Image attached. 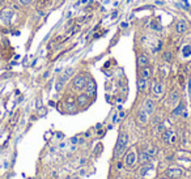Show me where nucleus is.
<instances>
[{"instance_id": "nucleus-1", "label": "nucleus", "mask_w": 191, "mask_h": 179, "mask_svg": "<svg viewBox=\"0 0 191 179\" xmlns=\"http://www.w3.org/2000/svg\"><path fill=\"white\" fill-rule=\"evenodd\" d=\"M127 145H128V135L126 132H120L117 140V145L114 149V157L115 158H120L127 150Z\"/></svg>"}, {"instance_id": "nucleus-2", "label": "nucleus", "mask_w": 191, "mask_h": 179, "mask_svg": "<svg viewBox=\"0 0 191 179\" xmlns=\"http://www.w3.org/2000/svg\"><path fill=\"white\" fill-rule=\"evenodd\" d=\"M85 93L89 96V98H94L97 94V84L93 79H88L85 85Z\"/></svg>"}, {"instance_id": "nucleus-3", "label": "nucleus", "mask_w": 191, "mask_h": 179, "mask_svg": "<svg viewBox=\"0 0 191 179\" xmlns=\"http://www.w3.org/2000/svg\"><path fill=\"white\" fill-rule=\"evenodd\" d=\"M162 141L165 144H174L177 141V135L172 130H165L162 132Z\"/></svg>"}, {"instance_id": "nucleus-4", "label": "nucleus", "mask_w": 191, "mask_h": 179, "mask_svg": "<svg viewBox=\"0 0 191 179\" xmlns=\"http://www.w3.org/2000/svg\"><path fill=\"white\" fill-rule=\"evenodd\" d=\"M86 77L84 76V75H79V76L75 77V80H74V84H72V86H74V89L75 90H81V89H84L85 88V85H86Z\"/></svg>"}, {"instance_id": "nucleus-5", "label": "nucleus", "mask_w": 191, "mask_h": 179, "mask_svg": "<svg viewBox=\"0 0 191 179\" xmlns=\"http://www.w3.org/2000/svg\"><path fill=\"white\" fill-rule=\"evenodd\" d=\"M181 94H179V92L177 90H173L172 93L169 94V98H168V106L169 107H174V106H177L179 102H181Z\"/></svg>"}, {"instance_id": "nucleus-6", "label": "nucleus", "mask_w": 191, "mask_h": 179, "mask_svg": "<svg viewBox=\"0 0 191 179\" xmlns=\"http://www.w3.org/2000/svg\"><path fill=\"white\" fill-rule=\"evenodd\" d=\"M175 32L178 33V34H183V33L187 32V29H189V24H187L186 20H183V18H181V20H178L175 22Z\"/></svg>"}, {"instance_id": "nucleus-7", "label": "nucleus", "mask_w": 191, "mask_h": 179, "mask_svg": "<svg viewBox=\"0 0 191 179\" xmlns=\"http://www.w3.org/2000/svg\"><path fill=\"white\" fill-rule=\"evenodd\" d=\"M164 93V85L158 80H154L152 84V94L154 97H160Z\"/></svg>"}, {"instance_id": "nucleus-8", "label": "nucleus", "mask_w": 191, "mask_h": 179, "mask_svg": "<svg viewBox=\"0 0 191 179\" xmlns=\"http://www.w3.org/2000/svg\"><path fill=\"white\" fill-rule=\"evenodd\" d=\"M125 166L126 167H134V165H135V162H136V153L135 152H130V153H127L126 154V157H125Z\"/></svg>"}, {"instance_id": "nucleus-9", "label": "nucleus", "mask_w": 191, "mask_h": 179, "mask_svg": "<svg viewBox=\"0 0 191 179\" xmlns=\"http://www.w3.org/2000/svg\"><path fill=\"white\" fill-rule=\"evenodd\" d=\"M148 116L149 115H148V114L141 109V110H139V113H137V115H136V122L139 123L140 125L144 127V125L148 123Z\"/></svg>"}, {"instance_id": "nucleus-10", "label": "nucleus", "mask_w": 191, "mask_h": 179, "mask_svg": "<svg viewBox=\"0 0 191 179\" xmlns=\"http://www.w3.org/2000/svg\"><path fill=\"white\" fill-rule=\"evenodd\" d=\"M143 110L148 114V115H152L154 113V102L152 99H145L144 101V105H143Z\"/></svg>"}, {"instance_id": "nucleus-11", "label": "nucleus", "mask_w": 191, "mask_h": 179, "mask_svg": "<svg viewBox=\"0 0 191 179\" xmlns=\"http://www.w3.org/2000/svg\"><path fill=\"white\" fill-rule=\"evenodd\" d=\"M165 174L169 178H179L182 175V170L179 169V167H169Z\"/></svg>"}, {"instance_id": "nucleus-12", "label": "nucleus", "mask_w": 191, "mask_h": 179, "mask_svg": "<svg viewBox=\"0 0 191 179\" xmlns=\"http://www.w3.org/2000/svg\"><path fill=\"white\" fill-rule=\"evenodd\" d=\"M137 66H139L140 68H144V67L149 66V58L145 54H140L139 56H137Z\"/></svg>"}, {"instance_id": "nucleus-13", "label": "nucleus", "mask_w": 191, "mask_h": 179, "mask_svg": "<svg viewBox=\"0 0 191 179\" xmlns=\"http://www.w3.org/2000/svg\"><path fill=\"white\" fill-rule=\"evenodd\" d=\"M140 77H143V79H145V80H149L151 77H152V68H151L149 66L141 68V71H140Z\"/></svg>"}, {"instance_id": "nucleus-14", "label": "nucleus", "mask_w": 191, "mask_h": 179, "mask_svg": "<svg viewBox=\"0 0 191 179\" xmlns=\"http://www.w3.org/2000/svg\"><path fill=\"white\" fill-rule=\"evenodd\" d=\"M89 103V96L88 94H80V96L77 97V105L80 106V107H85L86 105Z\"/></svg>"}, {"instance_id": "nucleus-15", "label": "nucleus", "mask_w": 191, "mask_h": 179, "mask_svg": "<svg viewBox=\"0 0 191 179\" xmlns=\"http://www.w3.org/2000/svg\"><path fill=\"white\" fill-rule=\"evenodd\" d=\"M147 81H148V80L143 79V77L137 79V90H139L140 93H144V92H145V89H147V86H148V82H147Z\"/></svg>"}, {"instance_id": "nucleus-16", "label": "nucleus", "mask_w": 191, "mask_h": 179, "mask_svg": "<svg viewBox=\"0 0 191 179\" xmlns=\"http://www.w3.org/2000/svg\"><path fill=\"white\" fill-rule=\"evenodd\" d=\"M0 17L3 18V21H4L5 24H9L11 18L13 17V12H12V11H4V12L1 13V16H0Z\"/></svg>"}, {"instance_id": "nucleus-17", "label": "nucleus", "mask_w": 191, "mask_h": 179, "mask_svg": "<svg viewBox=\"0 0 191 179\" xmlns=\"http://www.w3.org/2000/svg\"><path fill=\"white\" fill-rule=\"evenodd\" d=\"M183 113H185V105L182 102H179L178 105H177V107L173 110V115L179 116V115H182Z\"/></svg>"}, {"instance_id": "nucleus-18", "label": "nucleus", "mask_w": 191, "mask_h": 179, "mask_svg": "<svg viewBox=\"0 0 191 179\" xmlns=\"http://www.w3.org/2000/svg\"><path fill=\"white\" fill-rule=\"evenodd\" d=\"M74 72H75V69H74V68H67L66 71H64V73L60 76V79L67 82V80H68V79H71V76H72V75H74Z\"/></svg>"}, {"instance_id": "nucleus-19", "label": "nucleus", "mask_w": 191, "mask_h": 179, "mask_svg": "<svg viewBox=\"0 0 191 179\" xmlns=\"http://www.w3.org/2000/svg\"><path fill=\"white\" fill-rule=\"evenodd\" d=\"M151 159H152V157H151L149 154H148L147 152H141L139 154V162H141V163H144V162H148V161H151Z\"/></svg>"}, {"instance_id": "nucleus-20", "label": "nucleus", "mask_w": 191, "mask_h": 179, "mask_svg": "<svg viewBox=\"0 0 191 179\" xmlns=\"http://www.w3.org/2000/svg\"><path fill=\"white\" fill-rule=\"evenodd\" d=\"M64 84H66V81H63L59 77V79L57 80V82H55V89H57V92H62L64 88Z\"/></svg>"}, {"instance_id": "nucleus-21", "label": "nucleus", "mask_w": 191, "mask_h": 179, "mask_svg": "<svg viewBox=\"0 0 191 179\" xmlns=\"http://www.w3.org/2000/svg\"><path fill=\"white\" fill-rule=\"evenodd\" d=\"M182 54H183L185 58H190L191 56V46H190V44H186V46L183 47V50H182Z\"/></svg>"}, {"instance_id": "nucleus-22", "label": "nucleus", "mask_w": 191, "mask_h": 179, "mask_svg": "<svg viewBox=\"0 0 191 179\" xmlns=\"http://www.w3.org/2000/svg\"><path fill=\"white\" fill-rule=\"evenodd\" d=\"M173 59V54L170 51H165L164 52V60L165 61H172Z\"/></svg>"}, {"instance_id": "nucleus-23", "label": "nucleus", "mask_w": 191, "mask_h": 179, "mask_svg": "<svg viewBox=\"0 0 191 179\" xmlns=\"http://www.w3.org/2000/svg\"><path fill=\"white\" fill-rule=\"evenodd\" d=\"M145 152H147L151 157H154V156H156V153H157V149H156V148H148Z\"/></svg>"}, {"instance_id": "nucleus-24", "label": "nucleus", "mask_w": 191, "mask_h": 179, "mask_svg": "<svg viewBox=\"0 0 191 179\" xmlns=\"http://www.w3.org/2000/svg\"><path fill=\"white\" fill-rule=\"evenodd\" d=\"M20 1V4L21 5H29V4H32L33 3V0H18Z\"/></svg>"}, {"instance_id": "nucleus-25", "label": "nucleus", "mask_w": 191, "mask_h": 179, "mask_svg": "<svg viewBox=\"0 0 191 179\" xmlns=\"http://www.w3.org/2000/svg\"><path fill=\"white\" fill-rule=\"evenodd\" d=\"M164 131H165L164 124H162V123H160V124H158V127H157V132H164Z\"/></svg>"}, {"instance_id": "nucleus-26", "label": "nucleus", "mask_w": 191, "mask_h": 179, "mask_svg": "<svg viewBox=\"0 0 191 179\" xmlns=\"http://www.w3.org/2000/svg\"><path fill=\"white\" fill-rule=\"evenodd\" d=\"M123 118H125V111H120V113H119V118H118V119H123Z\"/></svg>"}, {"instance_id": "nucleus-27", "label": "nucleus", "mask_w": 191, "mask_h": 179, "mask_svg": "<svg viewBox=\"0 0 191 179\" xmlns=\"http://www.w3.org/2000/svg\"><path fill=\"white\" fill-rule=\"evenodd\" d=\"M71 142H72V144H76V142H77V137H74L71 140Z\"/></svg>"}, {"instance_id": "nucleus-28", "label": "nucleus", "mask_w": 191, "mask_h": 179, "mask_svg": "<svg viewBox=\"0 0 191 179\" xmlns=\"http://www.w3.org/2000/svg\"><path fill=\"white\" fill-rule=\"evenodd\" d=\"M88 1H89V0H81L80 3H83V4H86V3H88Z\"/></svg>"}, {"instance_id": "nucleus-29", "label": "nucleus", "mask_w": 191, "mask_h": 179, "mask_svg": "<svg viewBox=\"0 0 191 179\" xmlns=\"http://www.w3.org/2000/svg\"><path fill=\"white\" fill-rule=\"evenodd\" d=\"M189 88H190V96H191V81H190V85H189Z\"/></svg>"}, {"instance_id": "nucleus-30", "label": "nucleus", "mask_w": 191, "mask_h": 179, "mask_svg": "<svg viewBox=\"0 0 191 179\" xmlns=\"http://www.w3.org/2000/svg\"><path fill=\"white\" fill-rule=\"evenodd\" d=\"M106 1H108V0H106Z\"/></svg>"}]
</instances>
